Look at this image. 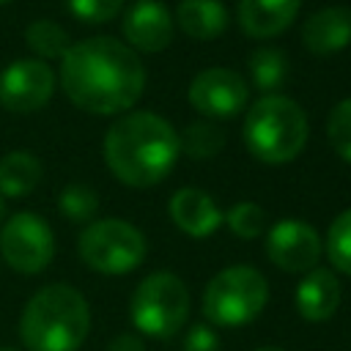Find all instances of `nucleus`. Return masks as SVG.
Here are the masks:
<instances>
[{
	"instance_id": "2f4dec72",
	"label": "nucleus",
	"mask_w": 351,
	"mask_h": 351,
	"mask_svg": "<svg viewBox=\"0 0 351 351\" xmlns=\"http://www.w3.org/2000/svg\"><path fill=\"white\" fill-rule=\"evenodd\" d=\"M0 3H8V0H0Z\"/></svg>"
},
{
	"instance_id": "cd10ccee",
	"label": "nucleus",
	"mask_w": 351,
	"mask_h": 351,
	"mask_svg": "<svg viewBox=\"0 0 351 351\" xmlns=\"http://www.w3.org/2000/svg\"><path fill=\"white\" fill-rule=\"evenodd\" d=\"M107 351H145V348H143V340H140L137 335L123 332V335H118V337L107 346Z\"/></svg>"
},
{
	"instance_id": "f8f14e48",
	"label": "nucleus",
	"mask_w": 351,
	"mask_h": 351,
	"mask_svg": "<svg viewBox=\"0 0 351 351\" xmlns=\"http://www.w3.org/2000/svg\"><path fill=\"white\" fill-rule=\"evenodd\" d=\"M123 36L132 49L162 52L173 41V14L159 0H137L123 14Z\"/></svg>"
},
{
	"instance_id": "4468645a",
	"label": "nucleus",
	"mask_w": 351,
	"mask_h": 351,
	"mask_svg": "<svg viewBox=\"0 0 351 351\" xmlns=\"http://www.w3.org/2000/svg\"><path fill=\"white\" fill-rule=\"evenodd\" d=\"M302 41L313 55H335L351 44V11L343 5L318 8L302 27Z\"/></svg>"
},
{
	"instance_id": "f03ea898",
	"label": "nucleus",
	"mask_w": 351,
	"mask_h": 351,
	"mask_svg": "<svg viewBox=\"0 0 351 351\" xmlns=\"http://www.w3.org/2000/svg\"><path fill=\"white\" fill-rule=\"evenodd\" d=\"M178 154V132L170 121L148 110L121 115L104 134V162L110 173L134 189L165 181L176 167Z\"/></svg>"
},
{
	"instance_id": "c756f323",
	"label": "nucleus",
	"mask_w": 351,
	"mask_h": 351,
	"mask_svg": "<svg viewBox=\"0 0 351 351\" xmlns=\"http://www.w3.org/2000/svg\"><path fill=\"white\" fill-rule=\"evenodd\" d=\"M3 211H5V203H3V195H0V219H3Z\"/></svg>"
},
{
	"instance_id": "6e6552de",
	"label": "nucleus",
	"mask_w": 351,
	"mask_h": 351,
	"mask_svg": "<svg viewBox=\"0 0 351 351\" xmlns=\"http://www.w3.org/2000/svg\"><path fill=\"white\" fill-rule=\"evenodd\" d=\"M3 261L19 274H38L55 255V233L41 214L19 211L0 230Z\"/></svg>"
},
{
	"instance_id": "a211bd4d",
	"label": "nucleus",
	"mask_w": 351,
	"mask_h": 351,
	"mask_svg": "<svg viewBox=\"0 0 351 351\" xmlns=\"http://www.w3.org/2000/svg\"><path fill=\"white\" fill-rule=\"evenodd\" d=\"M44 176V165L30 151H8L0 159V195L25 197L30 195Z\"/></svg>"
},
{
	"instance_id": "ddd939ff",
	"label": "nucleus",
	"mask_w": 351,
	"mask_h": 351,
	"mask_svg": "<svg viewBox=\"0 0 351 351\" xmlns=\"http://www.w3.org/2000/svg\"><path fill=\"white\" fill-rule=\"evenodd\" d=\"M167 214H170L173 225L181 228L192 239H206L225 222V214L219 211L214 197L197 186H184V189L173 192V197L167 203Z\"/></svg>"
},
{
	"instance_id": "2eb2a0df",
	"label": "nucleus",
	"mask_w": 351,
	"mask_h": 351,
	"mask_svg": "<svg viewBox=\"0 0 351 351\" xmlns=\"http://www.w3.org/2000/svg\"><path fill=\"white\" fill-rule=\"evenodd\" d=\"M302 0H239V25L252 38H274L291 27Z\"/></svg>"
},
{
	"instance_id": "5701e85b",
	"label": "nucleus",
	"mask_w": 351,
	"mask_h": 351,
	"mask_svg": "<svg viewBox=\"0 0 351 351\" xmlns=\"http://www.w3.org/2000/svg\"><path fill=\"white\" fill-rule=\"evenodd\" d=\"M58 208L71 222H88L99 211V195L85 184H69L58 197Z\"/></svg>"
},
{
	"instance_id": "9b49d317",
	"label": "nucleus",
	"mask_w": 351,
	"mask_h": 351,
	"mask_svg": "<svg viewBox=\"0 0 351 351\" xmlns=\"http://www.w3.org/2000/svg\"><path fill=\"white\" fill-rule=\"evenodd\" d=\"M321 250V236L302 219H282L266 233V255L282 271L304 274L315 269Z\"/></svg>"
},
{
	"instance_id": "f3484780",
	"label": "nucleus",
	"mask_w": 351,
	"mask_h": 351,
	"mask_svg": "<svg viewBox=\"0 0 351 351\" xmlns=\"http://www.w3.org/2000/svg\"><path fill=\"white\" fill-rule=\"evenodd\" d=\"M176 22L189 38L211 41L225 33L228 11L219 0H181L176 8Z\"/></svg>"
},
{
	"instance_id": "393cba45",
	"label": "nucleus",
	"mask_w": 351,
	"mask_h": 351,
	"mask_svg": "<svg viewBox=\"0 0 351 351\" xmlns=\"http://www.w3.org/2000/svg\"><path fill=\"white\" fill-rule=\"evenodd\" d=\"M225 222H228V228L236 236H241V239H258L266 230V211L258 203L244 200V203L230 206V211L225 214Z\"/></svg>"
},
{
	"instance_id": "6ab92c4d",
	"label": "nucleus",
	"mask_w": 351,
	"mask_h": 351,
	"mask_svg": "<svg viewBox=\"0 0 351 351\" xmlns=\"http://www.w3.org/2000/svg\"><path fill=\"white\" fill-rule=\"evenodd\" d=\"M25 41H27V47L38 55V60L63 58V55L69 52V47H71L69 33H66L58 22H49V19H38V22H33V25H27Z\"/></svg>"
},
{
	"instance_id": "b1692460",
	"label": "nucleus",
	"mask_w": 351,
	"mask_h": 351,
	"mask_svg": "<svg viewBox=\"0 0 351 351\" xmlns=\"http://www.w3.org/2000/svg\"><path fill=\"white\" fill-rule=\"evenodd\" d=\"M326 140L343 162H351V99H343L332 107L326 118Z\"/></svg>"
},
{
	"instance_id": "20e7f679",
	"label": "nucleus",
	"mask_w": 351,
	"mask_h": 351,
	"mask_svg": "<svg viewBox=\"0 0 351 351\" xmlns=\"http://www.w3.org/2000/svg\"><path fill=\"white\" fill-rule=\"evenodd\" d=\"M244 145L247 151L266 165H285L302 154L307 145V115L304 110L280 93L258 99L244 115Z\"/></svg>"
},
{
	"instance_id": "4be33fe9",
	"label": "nucleus",
	"mask_w": 351,
	"mask_h": 351,
	"mask_svg": "<svg viewBox=\"0 0 351 351\" xmlns=\"http://www.w3.org/2000/svg\"><path fill=\"white\" fill-rule=\"evenodd\" d=\"M326 255L337 271L351 274V208L340 211L332 219L326 233Z\"/></svg>"
},
{
	"instance_id": "aec40b11",
	"label": "nucleus",
	"mask_w": 351,
	"mask_h": 351,
	"mask_svg": "<svg viewBox=\"0 0 351 351\" xmlns=\"http://www.w3.org/2000/svg\"><path fill=\"white\" fill-rule=\"evenodd\" d=\"M250 74L255 88L261 90H274L282 85L285 74H288V58L282 49L277 47H261L250 55Z\"/></svg>"
},
{
	"instance_id": "9d476101",
	"label": "nucleus",
	"mask_w": 351,
	"mask_h": 351,
	"mask_svg": "<svg viewBox=\"0 0 351 351\" xmlns=\"http://www.w3.org/2000/svg\"><path fill=\"white\" fill-rule=\"evenodd\" d=\"M189 104L206 118H233L244 110L250 88L233 69H206L189 82Z\"/></svg>"
},
{
	"instance_id": "423d86ee",
	"label": "nucleus",
	"mask_w": 351,
	"mask_h": 351,
	"mask_svg": "<svg viewBox=\"0 0 351 351\" xmlns=\"http://www.w3.org/2000/svg\"><path fill=\"white\" fill-rule=\"evenodd\" d=\"M129 318L137 332L167 340L189 318V291L181 277L170 271L148 274L132 293Z\"/></svg>"
},
{
	"instance_id": "a878e982",
	"label": "nucleus",
	"mask_w": 351,
	"mask_h": 351,
	"mask_svg": "<svg viewBox=\"0 0 351 351\" xmlns=\"http://www.w3.org/2000/svg\"><path fill=\"white\" fill-rule=\"evenodd\" d=\"M126 0H66L69 11L82 19V22H90V25H101V22H110L112 16H118V11L123 8Z\"/></svg>"
},
{
	"instance_id": "1a4fd4ad",
	"label": "nucleus",
	"mask_w": 351,
	"mask_h": 351,
	"mask_svg": "<svg viewBox=\"0 0 351 351\" xmlns=\"http://www.w3.org/2000/svg\"><path fill=\"white\" fill-rule=\"evenodd\" d=\"M55 90V71L38 58H22L0 74V104L8 112H36Z\"/></svg>"
},
{
	"instance_id": "bb28decb",
	"label": "nucleus",
	"mask_w": 351,
	"mask_h": 351,
	"mask_svg": "<svg viewBox=\"0 0 351 351\" xmlns=\"http://www.w3.org/2000/svg\"><path fill=\"white\" fill-rule=\"evenodd\" d=\"M219 335L208 324H195L184 337V351H219Z\"/></svg>"
},
{
	"instance_id": "f257e3e1",
	"label": "nucleus",
	"mask_w": 351,
	"mask_h": 351,
	"mask_svg": "<svg viewBox=\"0 0 351 351\" xmlns=\"http://www.w3.org/2000/svg\"><path fill=\"white\" fill-rule=\"evenodd\" d=\"M60 85L80 110L115 115L143 96L145 69L129 44L110 36H93L71 44L60 58Z\"/></svg>"
},
{
	"instance_id": "7ed1b4c3",
	"label": "nucleus",
	"mask_w": 351,
	"mask_h": 351,
	"mask_svg": "<svg viewBox=\"0 0 351 351\" xmlns=\"http://www.w3.org/2000/svg\"><path fill=\"white\" fill-rule=\"evenodd\" d=\"M90 329L85 296L66 285H44L30 296L19 318V337L27 351H77Z\"/></svg>"
},
{
	"instance_id": "0eeeda50",
	"label": "nucleus",
	"mask_w": 351,
	"mask_h": 351,
	"mask_svg": "<svg viewBox=\"0 0 351 351\" xmlns=\"http://www.w3.org/2000/svg\"><path fill=\"white\" fill-rule=\"evenodd\" d=\"M77 250L82 263L99 274H129L143 263L148 244L132 222L110 217L90 222L80 233Z\"/></svg>"
},
{
	"instance_id": "412c9836",
	"label": "nucleus",
	"mask_w": 351,
	"mask_h": 351,
	"mask_svg": "<svg viewBox=\"0 0 351 351\" xmlns=\"http://www.w3.org/2000/svg\"><path fill=\"white\" fill-rule=\"evenodd\" d=\"M181 140V148L192 156V159H211L222 151L225 145V134L219 132V126L214 123H206V121H197V123H189L184 137Z\"/></svg>"
},
{
	"instance_id": "dca6fc26",
	"label": "nucleus",
	"mask_w": 351,
	"mask_h": 351,
	"mask_svg": "<svg viewBox=\"0 0 351 351\" xmlns=\"http://www.w3.org/2000/svg\"><path fill=\"white\" fill-rule=\"evenodd\" d=\"M340 304V282L329 269H310L304 271L302 282L296 285V310L304 321H326L335 315Z\"/></svg>"
},
{
	"instance_id": "7c9ffc66",
	"label": "nucleus",
	"mask_w": 351,
	"mask_h": 351,
	"mask_svg": "<svg viewBox=\"0 0 351 351\" xmlns=\"http://www.w3.org/2000/svg\"><path fill=\"white\" fill-rule=\"evenodd\" d=\"M0 351H16V348H0Z\"/></svg>"
},
{
	"instance_id": "c85d7f7f",
	"label": "nucleus",
	"mask_w": 351,
	"mask_h": 351,
	"mask_svg": "<svg viewBox=\"0 0 351 351\" xmlns=\"http://www.w3.org/2000/svg\"><path fill=\"white\" fill-rule=\"evenodd\" d=\"M255 351H285V348H277V346H263V348H255Z\"/></svg>"
},
{
	"instance_id": "39448f33",
	"label": "nucleus",
	"mask_w": 351,
	"mask_h": 351,
	"mask_svg": "<svg viewBox=\"0 0 351 351\" xmlns=\"http://www.w3.org/2000/svg\"><path fill=\"white\" fill-rule=\"evenodd\" d=\"M269 302V282L252 266H228L203 291V315L214 326H244Z\"/></svg>"
}]
</instances>
